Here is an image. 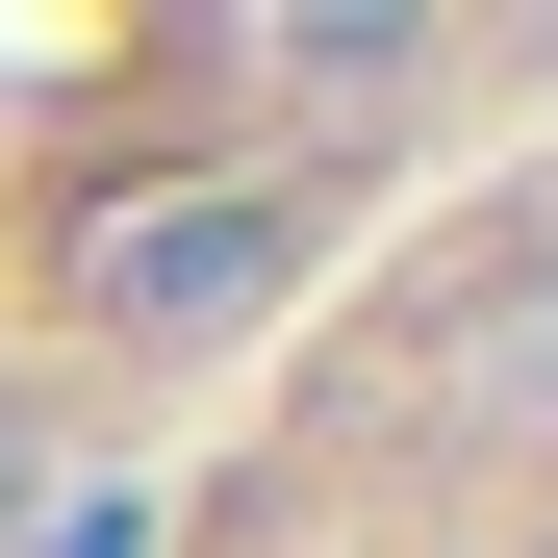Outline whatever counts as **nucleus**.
<instances>
[{"instance_id":"nucleus-1","label":"nucleus","mask_w":558,"mask_h":558,"mask_svg":"<svg viewBox=\"0 0 558 558\" xmlns=\"http://www.w3.org/2000/svg\"><path fill=\"white\" fill-rule=\"evenodd\" d=\"M279 279H305V204H279V178H128V204L76 229V330L102 355H229Z\"/></svg>"},{"instance_id":"nucleus-4","label":"nucleus","mask_w":558,"mask_h":558,"mask_svg":"<svg viewBox=\"0 0 558 558\" xmlns=\"http://www.w3.org/2000/svg\"><path fill=\"white\" fill-rule=\"evenodd\" d=\"M51 558H153V508H128V483H76V508H51Z\"/></svg>"},{"instance_id":"nucleus-3","label":"nucleus","mask_w":558,"mask_h":558,"mask_svg":"<svg viewBox=\"0 0 558 558\" xmlns=\"http://www.w3.org/2000/svg\"><path fill=\"white\" fill-rule=\"evenodd\" d=\"M483 407H508V432H558V254L508 279V355H483Z\"/></svg>"},{"instance_id":"nucleus-2","label":"nucleus","mask_w":558,"mask_h":558,"mask_svg":"<svg viewBox=\"0 0 558 558\" xmlns=\"http://www.w3.org/2000/svg\"><path fill=\"white\" fill-rule=\"evenodd\" d=\"M229 76H279V102H407L432 26L407 0H279V26H229Z\"/></svg>"}]
</instances>
